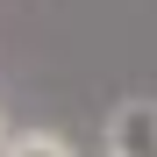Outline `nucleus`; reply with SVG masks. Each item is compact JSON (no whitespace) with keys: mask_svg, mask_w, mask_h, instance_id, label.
<instances>
[{"mask_svg":"<svg viewBox=\"0 0 157 157\" xmlns=\"http://www.w3.org/2000/svg\"><path fill=\"white\" fill-rule=\"evenodd\" d=\"M107 157H157V100H121L107 114Z\"/></svg>","mask_w":157,"mask_h":157,"instance_id":"obj_1","label":"nucleus"},{"mask_svg":"<svg viewBox=\"0 0 157 157\" xmlns=\"http://www.w3.org/2000/svg\"><path fill=\"white\" fill-rule=\"evenodd\" d=\"M0 157H78L71 136H57V128H14L7 143H0Z\"/></svg>","mask_w":157,"mask_h":157,"instance_id":"obj_2","label":"nucleus"},{"mask_svg":"<svg viewBox=\"0 0 157 157\" xmlns=\"http://www.w3.org/2000/svg\"><path fill=\"white\" fill-rule=\"evenodd\" d=\"M7 136H14V128H7V121H0V143H7Z\"/></svg>","mask_w":157,"mask_h":157,"instance_id":"obj_3","label":"nucleus"}]
</instances>
